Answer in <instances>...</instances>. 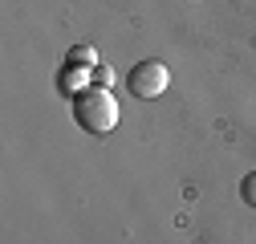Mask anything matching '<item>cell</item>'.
Here are the masks:
<instances>
[{
	"instance_id": "6da1fadb",
	"label": "cell",
	"mask_w": 256,
	"mask_h": 244,
	"mask_svg": "<svg viewBox=\"0 0 256 244\" xmlns=\"http://www.w3.org/2000/svg\"><path fill=\"white\" fill-rule=\"evenodd\" d=\"M74 122L82 130L90 134H106L114 130V122H118V102L110 94V86H82L78 94H74Z\"/></svg>"
},
{
	"instance_id": "7a4b0ae2",
	"label": "cell",
	"mask_w": 256,
	"mask_h": 244,
	"mask_svg": "<svg viewBox=\"0 0 256 244\" xmlns=\"http://www.w3.org/2000/svg\"><path fill=\"white\" fill-rule=\"evenodd\" d=\"M167 82H171V74H167V66L163 61H138V66L126 74V90H130L134 98H158L167 90Z\"/></svg>"
},
{
	"instance_id": "3957f363",
	"label": "cell",
	"mask_w": 256,
	"mask_h": 244,
	"mask_svg": "<svg viewBox=\"0 0 256 244\" xmlns=\"http://www.w3.org/2000/svg\"><path fill=\"white\" fill-rule=\"evenodd\" d=\"M240 196H244V204H252V208H256V171H252V175H244Z\"/></svg>"
}]
</instances>
